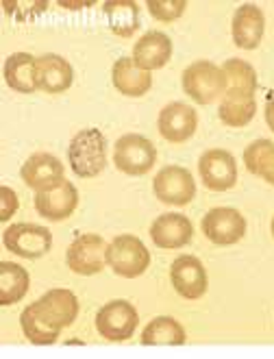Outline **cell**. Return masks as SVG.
<instances>
[{"label": "cell", "instance_id": "cb8c5ba5", "mask_svg": "<svg viewBox=\"0 0 274 359\" xmlns=\"http://www.w3.org/2000/svg\"><path fill=\"white\" fill-rule=\"evenodd\" d=\"M31 277L27 268L13 262H0V305L20 303L29 292Z\"/></svg>", "mask_w": 274, "mask_h": 359}, {"label": "cell", "instance_id": "e0dca14e", "mask_svg": "<svg viewBox=\"0 0 274 359\" xmlns=\"http://www.w3.org/2000/svg\"><path fill=\"white\" fill-rule=\"evenodd\" d=\"M194 226L192 220L183 214H161L151 224V240L157 248L163 250H177L192 242Z\"/></svg>", "mask_w": 274, "mask_h": 359}, {"label": "cell", "instance_id": "603a6c76", "mask_svg": "<svg viewBox=\"0 0 274 359\" xmlns=\"http://www.w3.org/2000/svg\"><path fill=\"white\" fill-rule=\"evenodd\" d=\"M114 35L133 37L139 29V5L135 0H109L102 5Z\"/></svg>", "mask_w": 274, "mask_h": 359}, {"label": "cell", "instance_id": "f546056e", "mask_svg": "<svg viewBox=\"0 0 274 359\" xmlns=\"http://www.w3.org/2000/svg\"><path fill=\"white\" fill-rule=\"evenodd\" d=\"M20 207V201H18V194L13 192L11 187L3 185L0 187V220L7 222Z\"/></svg>", "mask_w": 274, "mask_h": 359}, {"label": "cell", "instance_id": "52a82bcc", "mask_svg": "<svg viewBox=\"0 0 274 359\" xmlns=\"http://www.w3.org/2000/svg\"><path fill=\"white\" fill-rule=\"evenodd\" d=\"M139 325L137 309L124 299L104 303L96 313V331L109 342H124L133 337Z\"/></svg>", "mask_w": 274, "mask_h": 359}, {"label": "cell", "instance_id": "1f68e13d", "mask_svg": "<svg viewBox=\"0 0 274 359\" xmlns=\"http://www.w3.org/2000/svg\"><path fill=\"white\" fill-rule=\"evenodd\" d=\"M59 5L66 9H83V7H90L92 3H59Z\"/></svg>", "mask_w": 274, "mask_h": 359}, {"label": "cell", "instance_id": "4316f807", "mask_svg": "<svg viewBox=\"0 0 274 359\" xmlns=\"http://www.w3.org/2000/svg\"><path fill=\"white\" fill-rule=\"evenodd\" d=\"M257 114V100L250 96H235V94H224L218 107V116L226 126L233 129H242V126L250 124Z\"/></svg>", "mask_w": 274, "mask_h": 359}, {"label": "cell", "instance_id": "f1b7e54d", "mask_svg": "<svg viewBox=\"0 0 274 359\" xmlns=\"http://www.w3.org/2000/svg\"><path fill=\"white\" fill-rule=\"evenodd\" d=\"M146 7H149L151 15L159 20V22H174V20H179L185 13L187 3L185 0H149Z\"/></svg>", "mask_w": 274, "mask_h": 359}, {"label": "cell", "instance_id": "83f0119b", "mask_svg": "<svg viewBox=\"0 0 274 359\" xmlns=\"http://www.w3.org/2000/svg\"><path fill=\"white\" fill-rule=\"evenodd\" d=\"M3 7H5V13L9 18H15L18 22H31V20H35L39 13L46 11L48 3L46 0H18V3L5 0Z\"/></svg>", "mask_w": 274, "mask_h": 359}, {"label": "cell", "instance_id": "3957f363", "mask_svg": "<svg viewBox=\"0 0 274 359\" xmlns=\"http://www.w3.org/2000/svg\"><path fill=\"white\" fill-rule=\"evenodd\" d=\"M183 92L198 104H212L226 92V76L222 66L209 59H198L187 66L181 76Z\"/></svg>", "mask_w": 274, "mask_h": 359}, {"label": "cell", "instance_id": "484cf974", "mask_svg": "<svg viewBox=\"0 0 274 359\" xmlns=\"http://www.w3.org/2000/svg\"><path fill=\"white\" fill-rule=\"evenodd\" d=\"M246 170L255 177H261L266 183L274 185V142L255 140L244 151Z\"/></svg>", "mask_w": 274, "mask_h": 359}, {"label": "cell", "instance_id": "4fadbf2b", "mask_svg": "<svg viewBox=\"0 0 274 359\" xmlns=\"http://www.w3.org/2000/svg\"><path fill=\"white\" fill-rule=\"evenodd\" d=\"M157 129L161 137L170 144H183L198 129V114L187 102H170L159 111Z\"/></svg>", "mask_w": 274, "mask_h": 359}, {"label": "cell", "instance_id": "277c9868", "mask_svg": "<svg viewBox=\"0 0 274 359\" xmlns=\"http://www.w3.org/2000/svg\"><path fill=\"white\" fill-rule=\"evenodd\" d=\"M107 266L122 279H137L149 270L151 252L139 238L122 233L107 244Z\"/></svg>", "mask_w": 274, "mask_h": 359}, {"label": "cell", "instance_id": "44dd1931", "mask_svg": "<svg viewBox=\"0 0 274 359\" xmlns=\"http://www.w3.org/2000/svg\"><path fill=\"white\" fill-rule=\"evenodd\" d=\"M35 59L29 53H13L5 61V83L20 94L37 92V74H35Z\"/></svg>", "mask_w": 274, "mask_h": 359}, {"label": "cell", "instance_id": "9a60e30c", "mask_svg": "<svg viewBox=\"0 0 274 359\" xmlns=\"http://www.w3.org/2000/svg\"><path fill=\"white\" fill-rule=\"evenodd\" d=\"M35 74L37 88L46 94H61L70 90L74 83V68L70 61L55 53H46L35 59Z\"/></svg>", "mask_w": 274, "mask_h": 359}, {"label": "cell", "instance_id": "30bf717a", "mask_svg": "<svg viewBox=\"0 0 274 359\" xmlns=\"http://www.w3.org/2000/svg\"><path fill=\"white\" fill-rule=\"evenodd\" d=\"M153 192L155 196L165 205H177L183 207L192 203L196 196V181L192 172L183 165H165L157 172L153 181Z\"/></svg>", "mask_w": 274, "mask_h": 359}, {"label": "cell", "instance_id": "5bb4252c", "mask_svg": "<svg viewBox=\"0 0 274 359\" xmlns=\"http://www.w3.org/2000/svg\"><path fill=\"white\" fill-rule=\"evenodd\" d=\"M170 281L179 297L185 301H198L205 297L209 279L203 262L194 255H181L170 266Z\"/></svg>", "mask_w": 274, "mask_h": 359}, {"label": "cell", "instance_id": "5b68a950", "mask_svg": "<svg viewBox=\"0 0 274 359\" xmlns=\"http://www.w3.org/2000/svg\"><path fill=\"white\" fill-rule=\"evenodd\" d=\"M114 163L120 172L129 177H142L153 170L157 163L155 144L137 133L122 135L114 146Z\"/></svg>", "mask_w": 274, "mask_h": 359}, {"label": "cell", "instance_id": "ac0fdd59", "mask_svg": "<svg viewBox=\"0 0 274 359\" xmlns=\"http://www.w3.org/2000/svg\"><path fill=\"white\" fill-rule=\"evenodd\" d=\"M63 172H66V165L50 153H35L20 168V177L35 192L57 185L63 179Z\"/></svg>", "mask_w": 274, "mask_h": 359}, {"label": "cell", "instance_id": "ba28073f", "mask_svg": "<svg viewBox=\"0 0 274 359\" xmlns=\"http://www.w3.org/2000/svg\"><path fill=\"white\" fill-rule=\"evenodd\" d=\"M66 264L74 274L81 277H92L104 270L107 264V244L96 233H81L68 246Z\"/></svg>", "mask_w": 274, "mask_h": 359}, {"label": "cell", "instance_id": "d4e9b609", "mask_svg": "<svg viewBox=\"0 0 274 359\" xmlns=\"http://www.w3.org/2000/svg\"><path fill=\"white\" fill-rule=\"evenodd\" d=\"M222 70L226 76V92L235 96H250L255 98L257 92V70L244 59H226L222 63Z\"/></svg>", "mask_w": 274, "mask_h": 359}, {"label": "cell", "instance_id": "d6986e66", "mask_svg": "<svg viewBox=\"0 0 274 359\" xmlns=\"http://www.w3.org/2000/svg\"><path fill=\"white\" fill-rule=\"evenodd\" d=\"M172 57V39L161 31L144 33L133 46V61L144 70H161Z\"/></svg>", "mask_w": 274, "mask_h": 359}, {"label": "cell", "instance_id": "8992f818", "mask_svg": "<svg viewBox=\"0 0 274 359\" xmlns=\"http://www.w3.org/2000/svg\"><path fill=\"white\" fill-rule=\"evenodd\" d=\"M3 244L9 252L25 259H39L53 248V233L48 226L18 222L5 229Z\"/></svg>", "mask_w": 274, "mask_h": 359}, {"label": "cell", "instance_id": "7402d4cb", "mask_svg": "<svg viewBox=\"0 0 274 359\" xmlns=\"http://www.w3.org/2000/svg\"><path fill=\"white\" fill-rule=\"evenodd\" d=\"M187 342L183 325L172 316H157L142 331L144 346H181Z\"/></svg>", "mask_w": 274, "mask_h": 359}, {"label": "cell", "instance_id": "4dcf8cb0", "mask_svg": "<svg viewBox=\"0 0 274 359\" xmlns=\"http://www.w3.org/2000/svg\"><path fill=\"white\" fill-rule=\"evenodd\" d=\"M266 122L270 126V131L274 133V92L268 94L266 98Z\"/></svg>", "mask_w": 274, "mask_h": 359}, {"label": "cell", "instance_id": "8fae6325", "mask_svg": "<svg viewBox=\"0 0 274 359\" xmlns=\"http://www.w3.org/2000/svg\"><path fill=\"white\" fill-rule=\"evenodd\" d=\"M198 175L207 189L226 192L238 183V161L224 149L205 151L198 159Z\"/></svg>", "mask_w": 274, "mask_h": 359}, {"label": "cell", "instance_id": "d6a6232c", "mask_svg": "<svg viewBox=\"0 0 274 359\" xmlns=\"http://www.w3.org/2000/svg\"><path fill=\"white\" fill-rule=\"evenodd\" d=\"M270 231H272V238H274V218H272V224H270Z\"/></svg>", "mask_w": 274, "mask_h": 359}, {"label": "cell", "instance_id": "6da1fadb", "mask_svg": "<svg viewBox=\"0 0 274 359\" xmlns=\"http://www.w3.org/2000/svg\"><path fill=\"white\" fill-rule=\"evenodd\" d=\"M76 316V294L66 287H55L29 307H25V311L20 313V327H22V333L31 344L50 346L59 340L63 329L74 325Z\"/></svg>", "mask_w": 274, "mask_h": 359}, {"label": "cell", "instance_id": "7c38bea8", "mask_svg": "<svg viewBox=\"0 0 274 359\" xmlns=\"http://www.w3.org/2000/svg\"><path fill=\"white\" fill-rule=\"evenodd\" d=\"M78 205V189L74 183L61 179L57 185L35 192V211L46 220L61 222L74 214Z\"/></svg>", "mask_w": 274, "mask_h": 359}, {"label": "cell", "instance_id": "9c48e42d", "mask_svg": "<svg viewBox=\"0 0 274 359\" xmlns=\"http://www.w3.org/2000/svg\"><path fill=\"white\" fill-rule=\"evenodd\" d=\"M203 233L216 246H233L246 236V218L233 207H214L203 216Z\"/></svg>", "mask_w": 274, "mask_h": 359}, {"label": "cell", "instance_id": "ffe728a7", "mask_svg": "<svg viewBox=\"0 0 274 359\" xmlns=\"http://www.w3.org/2000/svg\"><path fill=\"white\" fill-rule=\"evenodd\" d=\"M111 81H114V88L122 96H129V98H139L144 94H149V90L153 88L151 72L139 68L133 61V57H120L114 63Z\"/></svg>", "mask_w": 274, "mask_h": 359}, {"label": "cell", "instance_id": "7a4b0ae2", "mask_svg": "<svg viewBox=\"0 0 274 359\" xmlns=\"http://www.w3.org/2000/svg\"><path fill=\"white\" fill-rule=\"evenodd\" d=\"M72 172L81 179H94L107 168V137L100 129H81L68 146Z\"/></svg>", "mask_w": 274, "mask_h": 359}, {"label": "cell", "instance_id": "2e32d148", "mask_svg": "<svg viewBox=\"0 0 274 359\" xmlns=\"http://www.w3.org/2000/svg\"><path fill=\"white\" fill-rule=\"evenodd\" d=\"M266 31V15L261 7L244 3L242 7L235 9L233 13V22H231V35H233L235 46L242 50H255Z\"/></svg>", "mask_w": 274, "mask_h": 359}]
</instances>
